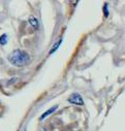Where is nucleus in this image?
I'll return each mask as SVG.
<instances>
[{
  "label": "nucleus",
  "instance_id": "obj_5",
  "mask_svg": "<svg viewBox=\"0 0 125 131\" xmlns=\"http://www.w3.org/2000/svg\"><path fill=\"white\" fill-rule=\"evenodd\" d=\"M61 42H62V38H61V39H59V40H58V42H56V43L54 45V47H53V48H52V50L50 51V54H53V53H54V52L59 48V46L61 45Z\"/></svg>",
  "mask_w": 125,
  "mask_h": 131
},
{
  "label": "nucleus",
  "instance_id": "obj_4",
  "mask_svg": "<svg viewBox=\"0 0 125 131\" xmlns=\"http://www.w3.org/2000/svg\"><path fill=\"white\" fill-rule=\"evenodd\" d=\"M29 23H30V25L32 26L34 29H38L39 24H38V21H37L36 18H34V17H30V18H29Z\"/></svg>",
  "mask_w": 125,
  "mask_h": 131
},
{
  "label": "nucleus",
  "instance_id": "obj_1",
  "mask_svg": "<svg viewBox=\"0 0 125 131\" xmlns=\"http://www.w3.org/2000/svg\"><path fill=\"white\" fill-rule=\"evenodd\" d=\"M8 61L17 67H22L27 65L30 62V56L28 55V53H26L25 51L22 50H15L13 51L8 57H7Z\"/></svg>",
  "mask_w": 125,
  "mask_h": 131
},
{
  "label": "nucleus",
  "instance_id": "obj_8",
  "mask_svg": "<svg viewBox=\"0 0 125 131\" xmlns=\"http://www.w3.org/2000/svg\"><path fill=\"white\" fill-rule=\"evenodd\" d=\"M70 2H71L72 4H76V3L78 2V0H70Z\"/></svg>",
  "mask_w": 125,
  "mask_h": 131
},
{
  "label": "nucleus",
  "instance_id": "obj_6",
  "mask_svg": "<svg viewBox=\"0 0 125 131\" xmlns=\"http://www.w3.org/2000/svg\"><path fill=\"white\" fill-rule=\"evenodd\" d=\"M6 43H7V35L6 34H3V35L0 36V45L4 46Z\"/></svg>",
  "mask_w": 125,
  "mask_h": 131
},
{
  "label": "nucleus",
  "instance_id": "obj_3",
  "mask_svg": "<svg viewBox=\"0 0 125 131\" xmlns=\"http://www.w3.org/2000/svg\"><path fill=\"white\" fill-rule=\"evenodd\" d=\"M57 108H58V105H54L53 107H51L50 110H48L46 113H44V114L41 115V117H40V120H44V119H46L48 116H50L51 114H53V113H54V112H55Z\"/></svg>",
  "mask_w": 125,
  "mask_h": 131
},
{
  "label": "nucleus",
  "instance_id": "obj_7",
  "mask_svg": "<svg viewBox=\"0 0 125 131\" xmlns=\"http://www.w3.org/2000/svg\"><path fill=\"white\" fill-rule=\"evenodd\" d=\"M103 14H105V17H109V5H108V3H106L103 5Z\"/></svg>",
  "mask_w": 125,
  "mask_h": 131
},
{
  "label": "nucleus",
  "instance_id": "obj_2",
  "mask_svg": "<svg viewBox=\"0 0 125 131\" xmlns=\"http://www.w3.org/2000/svg\"><path fill=\"white\" fill-rule=\"evenodd\" d=\"M68 102L71 104H75V105H83L84 104V100L79 93H72L68 98Z\"/></svg>",
  "mask_w": 125,
  "mask_h": 131
}]
</instances>
